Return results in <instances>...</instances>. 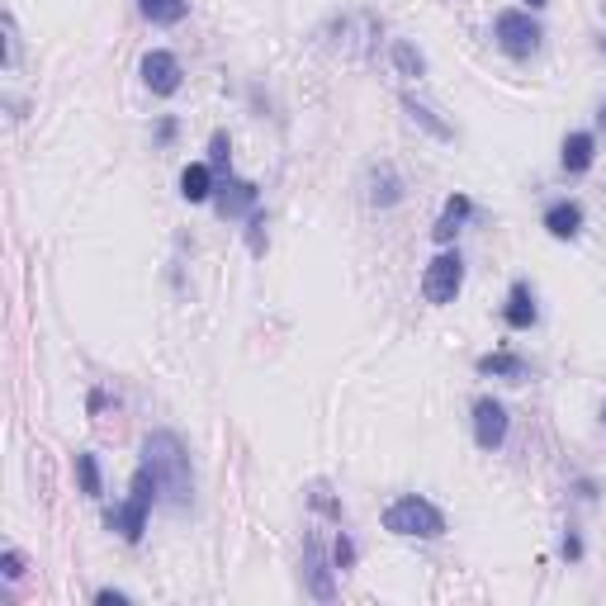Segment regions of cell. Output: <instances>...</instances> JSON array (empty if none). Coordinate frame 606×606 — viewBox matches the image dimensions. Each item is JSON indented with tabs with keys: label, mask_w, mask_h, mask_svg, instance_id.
Instances as JSON below:
<instances>
[{
	"label": "cell",
	"mask_w": 606,
	"mask_h": 606,
	"mask_svg": "<svg viewBox=\"0 0 606 606\" xmlns=\"http://www.w3.org/2000/svg\"><path fill=\"white\" fill-rule=\"evenodd\" d=\"M143 464L157 479V493L171 507H190L195 498V469H190V450L176 431H152L143 441Z\"/></svg>",
	"instance_id": "6da1fadb"
},
{
	"label": "cell",
	"mask_w": 606,
	"mask_h": 606,
	"mask_svg": "<svg viewBox=\"0 0 606 606\" xmlns=\"http://www.w3.org/2000/svg\"><path fill=\"white\" fill-rule=\"evenodd\" d=\"M384 531L403 535V540H436V535H446V512H441L436 502L408 493V498L389 502V512H384Z\"/></svg>",
	"instance_id": "7a4b0ae2"
},
{
	"label": "cell",
	"mask_w": 606,
	"mask_h": 606,
	"mask_svg": "<svg viewBox=\"0 0 606 606\" xmlns=\"http://www.w3.org/2000/svg\"><path fill=\"white\" fill-rule=\"evenodd\" d=\"M152 493H157V479H152V469H138L133 474V493H128V502L119 507V512H109V531H119L128 540V545H138L147 531V512H152Z\"/></svg>",
	"instance_id": "3957f363"
},
{
	"label": "cell",
	"mask_w": 606,
	"mask_h": 606,
	"mask_svg": "<svg viewBox=\"0 0 606 606\" xmlns=\"http://www.w3.org/2000/svg\"><path fill=\"white\" fill-rule=\"evenodd\" d=\"M493 38H498V48L507 57H535L540 53V24H535L526 10H502L498 19H493Z\"/></svg>",
	"instance_id": "277c9868"
},
{
	"label": "cell",
	"mask_w": 606,
	"mask_h": 606,
	"mask_svg": "<svg viewBox=\"0 0 606 606\" xmlns=\"http://www.w3.org/2000/svg\"><path fill=\"white\" fill-rule=\"evenodd\" d=\"M460 285H464L460 251H441V256L427 266V275H422V294H427V303H455Z\"/></svg>",
	"instance_id": "5b68a950"
},
{
	"label": "cell",
	"mask_w": 606,
	"mask_h": 606,
	"mask_svg": "<svg viewBox=\"0 0 606 606\" xmlns=\"http://www.w3.org/2000/svg\"><path fill=\"white\" fill-rule=\"evenodd\" d=\"M180 57L176 53H166V48H152V53L143 57V81L152 95H176L180 90Z\"/></svg>",
	"instance_id": "8992f818"
},
{
	"label": "cell",
	"mask_w": 606,
	"mask_h": 606,
	"mask_svg": "<svg viewBox=\"0 0 606 606\" xmlns=\"http://www.w3.org/2000/svg\"><path fill=\"white\" fill-rule=\"evenodd\" d=\"M474 441L483 450H498L507 441V408H502L498 398H479L474 403Z\"/></svg>",
	"instance_id": "52a82bcc"
},
{
	"label": "cell",
	"mask_w": 606,
	"mask_h": 606,
	"mask_svg": "<svg viewBox=\"0 0 606 606\" xmlns=\"http://www.w3.org/2000/svg\"><path fill=\"white\" fill-rule=\"evenodd\" d=\"M214 209L223 218H242V214H256V185L251 180H237V176H223L214 195Z\"/></svg>",
	"instance_id": "ba28073f"
},
{
	"label": "cell",
	"mask_w": 606,
	"mask_h": 606,
	"mask_svg": "<svg viewBox=\"0 0 606 606\" xmlns=\"http://www.w3.org/2000/svg\"><path fill=\"white\" fill-rule=\"evenodd\" d=\"M545 228H550V237L569 242V237H578V232H583V209H578L573 199H559V204H550V209H545Z\"/></svg>",
	"instance_id": "9c48e42d"
},
{
	"label": "cell",
	"mask_w": 606,
	"mask_h": 606,
	"mask_svg": "<svg viewBox=\"0 0 606 606\" xmlns=\"http://www.w3.org/2000/svg\"><path fill=\"white\" fill-rule=\"evenodd\" d=\"M303 573H308V592L318 597V602H332L337 597V588H332V569H327V559H322V550L308 540V554H303Z\"/></svg>",
	"instance_id": "30bf717a"
},
{
	"label": "cell",
	"mask_w": 606,
	"mask_h": 606,
	"mask_svg": "<svg viewBox=\"0 0 606 606\" xmlns=\"http://www.w3.org/2000/svg\"><path fill=\"white\" fill-rule=\"evenodd\" d=\"M507 327L512 332H526V327H535V299H531V285H512V294H507Z\"/></svg>",
	"instance_id": "8fae6325"
},
{
	"label": "cell",
	"mask_w": 606,
	"mask_h": 606,
	"mask_svg": "<svg viewBox=\"0 0 606 606\" xmlns=\"http://www.w3.org/2000/svg\"><path fill=\"white\" fill-rule=\"evenodd\" d=\"M180 195L190 199V204H204V199L214 195V166H204V161L185 166L180 171Z\"/></svg>",
	"instance_id": "7c38bea8"
},
{
	"label": "cell",
	"mask_w": 606,
	"mask_h": 606,
	"mask_svg": "<svg viewBox=\"0 0 606 606\" xmlns=\"http://www.w3.org/2000/svg\"><path fill=\"white\" fill-rule=\"evenodd\" d=\"M469 214H474V204H469V195H450V199H446V214L436 218V228H431V237H436V242H450V237L460 232V223H464Z\"/></svg>",
	"instance_id": "4fadbf2b"
},
{
	"label": "cell",
	"mask_w": 606,
	"mask_h": 606,
	"mask_svg": "<svg viewBox=\"0 0 606 606\" xmlns=\"http://www.w3.org/2000/svg\"><path fill=\"white\" fill-rule=\"evenodd\" d=\"M592 157H597V138H592V133H569V138H564V171L578 176V171L592 166Z\"/></svg>",
	"instance_id": "5bb4252c"
},
{
	"label": "cell",
	"mask_w": 606,
	"mask_h": 606,
	"mask_svg": "<svg viewBox=\"0 0 606 606\" xmlns=\"http://www.w3.org/2000/svg\"><path fill=\"white\" fill-rule=\"evenodd\" d=\"M479 375H498V379H526L531 375V365L521 356H507V351H493V356L479 360Z\"/></svg>",
	"instance_id": "9a60e30c"
},
{
	"label": "cell",
	"mask_w": 606,
	"mask_h": 606,
	"mask_svg": "<svg viewBox=\"0 0 606 606\" xmlns=\"http://www.w3.org/2000/svg\"><path fill=\"white\" fill-rule=\"evenodd\" d=\"M138 10H143L152 24H180L185 10H190V0H138Z\"/></svg>",
	"instance_id": "2e32d148"
},
{
	"label": "cell",
	"mask_w": 606,
	"mask_h": 606,
	"mask_svg": "<svg viewBox=\"0 0 606 606\" xmlns=\"http://www.w3.org/2000/svg\"><path fill=\"white\" fill-rule=\"evenodd\" d=\"M393 62H398L403 76H427V57L417 53L412 43H393Z\"/></svg>",
	"instance_id": "e0dca14e"
},
{
	"label": "cell",
	"mask_w": 606,
	"mask_h": 606,
	"mask_svg": "<svg viewBox=\"0 0 606 606\" xmlns=\"http://www.w3.org/2000/svg\"><path fill=\"white\" fill-rule=\"evenodd\" d=\"M76 479H81L86 498H100V464H95V455H76Z\"/></svg>",
	"instance_id": "ac0fdd59"
},
{
	"label": "cell",
	"mask_w": 606,
	"mask_h": 606,
	"mask_svg": "<svg viewBox=\"0 0 606 606\" xmlns=\"http://www.w3.org/2000/svg\"><path fill=\"white\" fill-rule=\"evenodd\" d=\"M209 161H214V171L232 176V143H228V133H214V143H209Z\"/></svg>",
	"instance_id": "d6986e66"
},
{
	"label": "cell",
	"mask_w": 606,
	"mask_h": 606,
	"mask_svg": "<svg viewBox=\"0 0 606 606\" xmlns=\"http://www.w3.org/2000/svg\"><path fill=\"white\" fill-rule=\"evenodd\" d=\"M332 559H337V569H351V564H356V545H351L346 535H337V550H332Z\"/></svg>",
	"instance_id": "ffe728a7"
},
{
	"label": "cell",
	"mask_w": 606,
	"mask_h": 606,
	"mask_svg": "<svg viewBox=\"0 0 606 606\" xmlns=\"http://www.w3.org/2000/svg\"><path fill=\"white\" fill-rule=\"evenodd\" d=\"M0 569H5V578H10V583H15V578H24V554H19V550H5Z\"/></svg>",
	"instance_id": "44dd1931"
},
{
	"label": "cell",
	"mask_w": 606,
	"mask_h": 606,
	"mask_svg": "<svg viewBox=\"0 0 606 606\" xmlns=\"http://www.w3.org/2000/svg\"><path fill=\"white\" fill-rule=\"evenodd\" d=\"M261 228H266V214H251V232H247V237H251V251H256V256L266 251V232H261Z\"/></svg>",
	"instance_id": "7402d4cb"
},
{
	"label": "cell",
	"mask_w": 606,
	"mask_h": 606,
	"mask_svg": "<svg viewBox=\"0 0 606 606\" xmlns=\"http://www.w3.org/2000/svg\"><path fill=\"white\" fill-rule=\"evenodd\" d=\"M313 507H322L327 517H341V507L327 498V483H313Z\"/></svg>",
	"instance_id": "603a6c76"
},
{
	"label": "cell",
	"mask_w": 606,
	"mask_h": 606,
	"mask_svg": "<svg viewBox=\"0 0 606 606\" xmlns=\"http://www.w3.org/2000/svg\"><path fill=\"white\" fill-rule=\"evenodd\" d=\"M5 38H10V43H5V62H10V67H15V57H19V34H15V15H5Z\"/></svg>",
	"instance_id": "cb8c5ba5"
},
{
	"label": "cell",
	"mask_w": 606,
	"mask_h": 606,
	"mask_svg": "<svg viewBox=\"0 0 606 606\" xmlns=\"http://www.w3.org/2000/svg\"><path fill=\"white\" fill-rule=\"evenodd\" d=\"M95 602H100V606H124L128 597H124V592H114V588H100V592H95Z\"/></svg>",
	"instance_id": "d4e9b609"
},
{
	"label": "cell",
	"mask_w": 606,
	"mask_h": 606,
	"mask_svg": "<svg viewBox=\"0 0 606 606\" xmlns=\"http://www.w3.org/2000/svg\"><path fill=\"white\" fill-rule=\"evenodd\" d=\"M564 559H583V540L578 535H564Z\"/></svg>",
	"instance_id": "484cf974"
},
{
	"label": "cell",
	"mask_w": 606,
	"mask_h": 606,
	"mask_svg": "<svg viewBox=\"0 0 606 606\" xmlns=\"http://www.w3.org/2000/svg\"><path fill=\"white\" fill-rule=\"evenodd\" d=\"M526 5H531V10H545V5H550V0H526Z\"/></svg>",
	"instance_id": "4316f807"
},
{
	"label": "cell",
	"mask_w": 606,
	"mask_h": 606,
	"mask_svg": "<svg viewBox=\"0 0 606 606\" xmlns=\"http://www.w3.org/2000/svg\"><path fill=\"white\" fill-rule=\"evenodd\" d=\"M597 48H602V53H606V34H597Z\"/></svg>",
	"instance_id": "83f0119b"
},
{
	"label": "cell",
	"mask_w": 606,
	"mask_h": 606,
	"mask_svg": "<svg viewBox=\"0 0 606 606\" xmlns=\"http://www.w3.org/2000/svg\"><path fill=\"white\" fill-rule=\"evenodd\" d=\"M597 124H602V128H606V105H602V114H597Z\"/></svg>",
	"instance_id": "f1b7e54d"
},
{
	"label": "cell",
	"mask_w": 606,
	"mask_h": 606,
	"mask_svg": "<svg viewBox=\"0 0 606 606\" xmlns=\"http://www.w3.org/2000/svg\"><path fill=\"white\" fill-rule=\"evenodd\" d=\"M602 417H606V408H602Z\"/></svg>",
	"instance_id": "f546056e"
}]
</instances>
